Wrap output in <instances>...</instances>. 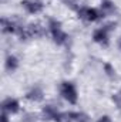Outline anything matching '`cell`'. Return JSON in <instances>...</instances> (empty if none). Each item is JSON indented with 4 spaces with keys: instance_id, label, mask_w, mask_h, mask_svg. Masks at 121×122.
Returning a JSON list of instances; mask_svg holds the SVG:
<instances>
[{
    "instance_id": "16",
    "label": "cell",
    "mask_w": 121,
    "mask_h": 122,
    "mask_svg": "<svg viewBox=\"0 0 121 122\" xmlns=\"http://www.w3.org/2000/svg\"><path fill=\"white\" fill-rule=\"evenodd\" d=\"M113 102L117 105V108H118V109H121V91L116 92V94L113 95Z\"/></svg>"
},
{
    "instance_id": "4",
    "label": "cell",
    "mask_w": 121,
    "mask_h": 122,
    "mask_svg": "<svg viewBox=\"0 0 121 122\" xmlns=\"http://www.w3.org/2000/svg\"><path fill=\"white\" fill-rule=\"evenodd\" d=\"M77 14H78V17L81 19V20H84V21H97L98 19H101V17H104L103 14H101V11H98L97 9H94V7H87V6H83V7H80L78 10H77Z\"/></svg>"
},
{
    "instance_id": "18",
    "label": "cell",
    "mask_w": 121,
    "mask_h": 122,
    "mask_svg": "<svg viewBox=\"0 0 121 122\" xmlns=\"http://www.w3.org/2000/svg\"><path fill=\"white\" fill-rule=\"evenodd\" d=\"M97 122H113V121H111V118L108 115H103V117H100L97 119Z\"/></svg>"
},
{
    "instance_id": "9",
    "label": "cell",
    "mask_w": 121,
    "mask_h": 122,
    "mask_svg": "<svg viewBox=\"0 0 121 122\" xmlns=\"http://www.w3.org/2000/svg\"><path fill=\"white\" fill-rule=\"evenodd\" d=\"M0 24H1V31L9 33V34H17L22 27V24H19L17 21H14L11 19H6V17H3L0 20Z\"/></svg>"
},
{
    "instance_id": "5",
    "label": "cell",
    "mask_w": 121,
    "mask_h": 122,
    "mask_svg": "<svg viewBox=\"0 0 121 122\" xmlns=\"http://www.w3.org/2000/svg\"><path fill=\"white\" fill-rule=\"evenodd\" d=\"M0 107H1V111H3V112H7L9 115H14V114H17V112L20 111V104H19V101H17L16 98H11V97L3 99Z\"/></svg>"
},
{
    "instance_id": "7",
    "label": "cell",
    "mask_w": 121,
    "mask_h": 122,
    "mask_svg": "<svg viewBox=\"0 0 121 122\" xmlns=\"http://www.w3.org/2000/svg\"><path fill=\"white\" fill-rule=\"evenodd\" d=\"M22 7L27 11V13H30V14H37V13H40L41 10H43V7H44V4H43V1L41 0H22Z\"/></svg>"
},
{
    "instance_id": "6",
    "label": "cell",
    "mask_w": 121,
    "mask_h": 122,
    "mask_svg": "<svg viewBox=\"0 0 121 122\" xmlns=\"http://www.w3.org/2000/svg\"><path fill=\"white\" fill-rule=\"evenodd\" d=\"M61 122H90V117L86 112H63Z\"/></svg>"
},
{
    "instance_id": "8",
    "label": "cell",
    "mask_w": 121,
    "mask_h": 122,
    "mask_svg": "<svg viewBox=\"0 0 121 122\" xmlns=\"http://www.w3.org/2000/svg\"><path fill=\"white\" fill-rule=\"evenodd\" d=\"M61 114L59 112L57 108H54L53 105H46L41 111V115H43V119L46 121H54V122H61Z\"/></svg>"
},
{
    "instance_id": "2",
    "label": "cell",
    "mask_w": 121,
    "mask_h": 122,
    "mask_svg": "<svg viewBox=\"0 0 121 122\" xmlns=\"http://www.w3.org/2000/svg\"><path fill=\"white\" fill-rule=\"evenodd\" d=\"M49 31H50L51 38H53V41H54L56 44L63 46V44L67 43L68 34L61 29V23L59 20H56V19H50V20H49Z\"/></svg>"
},
{
    "instance_id": "14",
    "label": "cell",
    "mask_w": 121,
    "mask_h": 122,
    "mask_svg": "<svg viewBox=\"0 0 121 122\" xmlns=\"http://www.w3.org/2000/svg\"><path fill=\"white\" fill-rule=\"evenodd\" d=\"M103 68H104L105 74H107L110 78H114V77H116V70H114V67H113L110 62H105V64L103 65Z\"/></svg>"
},
{
    "instance_id": "3",
    "label": "cell",
    "mask_w": 121,
    "mask_h": 122,
    "mask_svg": "<svg viewBox=\"0 0 121 122\" xmlns=\"http://www.w3.org/2000/svg\"><path fill=\"white\" fill-rule=\"evenodd\" d=\"M60 94L61 97L68 102V104H77L78 99V94H77V88L73 82L70 81H63L60 85Z\"/></svg>"
},
{
    "instance_id": "19",
    "label": "cell",
    "mask_w": 121,
    "mask_h": 122,
    "mask_svg": "<svg viewBox=\"0 0 121 122\" xmlns=\"http://www.w3.org/2000/svg\"><path fill=\"white\" fill-rule=\"evenodd\" d=\"M116 26H117L116 23H107V24L104 26V29H105L107 31H111V30H114V29H116Z\"/></svg>"
},
{
    "instance_id": "13",
    "label": "cell",
    "mask_w": 121,
    "mask_h": 122,
    "mask_svg": "<svg viewBox=\"0 0 121 122\" xmlns=\"http://www.w3.org/2000/svg\"><path fill=\"white\" fill-rule=\"evenodd\" d=\"M4 68L9 72H14L19 68V58L16 56H7V58L4 61Z\"/></svg>"
},
{
    "instance_id": "15",
    "label": "cell",
    "mask_w": 121,
    "mask_h": 122,
    "mask_svg": "<svg viewBox=\"0 0 121 122\" xmlns=\"http://www.w3.org/2000/svg\"><path fill=\"white\" fill-rule=\"evenodd\" d=\"M67 7H70V9H73V10H78L80 7H78V3H77V0H61Z\"/></svg>"
},
{
    "instance_id": "11",
    "label": "cell",
    "mask_w": 121,
    "mask_h": 122,
    "mask_svg": "<svg viewBox=\"0 0 121 122\" xmlns=\"http://www.w3.org/2000/svg\"><path fill=\"white\" fill-rule=\"evenodd\" d=\"M43 98H44V92L41 90V87H38V85L33 87L30 91L26 92V99H29L31 102H40Z\"/></svg>"
},
{
    "instance_id": "1",
    "label": "cell",
    "mask_w": 121,
    "mask_h": 122,
    "mask_svg": "<svg viewBox=\"0 0 121 122\" xmlns=\"http://www.w3.org/2000/svg\"><path fill=\"white\" fill-rule=\"evenodd\" d=\"M46 34L44 27L40 24V23H30L27 26H23L20 27V30L17 33L19 38L20 40H30V38H36V37H43Z\"/></svg>"
},
{
    "instance_id": "12",
    "label": "cell",
    "mask_w": 121,
    "mask_h": 122,
    "mask_svg": "<svg viewBox=\"0 0 121 122\" xmlns=\"http://www.w3.org/2000/svg\"><path fill=\"white\" fill-rule=\"evenodd\" d=\"M100 11L101 14L105 17L107 14H113L116 11V4L111 1V0H103L101 4H100Z\"/></svg>"
},
{
    "instance_id": "20",
    "label": "cell",
    "mask_w": 121,
    "mask_h": 122,
    "mask_svg": "<svg viewBox=\"0 0 121 122\" xmlns=\"http://www.w3.org/2000/svg\"><path fill=\"white\" fill-rule=\"evenodd\" d=\"M0 122H9V114H7V112H1V115H0Z\"/></svg>"
},
{
    "instance_id": "10",
    "label": "cell",
    "mask_w": 121,
    "mask_h": 122,
    "mask_svg": "<svg viewBox=\"0 0 121 122\" xmlns=\"http://www.w3.org/2000/svg\"><path fill=\"white\" fill-rule=\"evenodd\" d=\"M93 40L97 43V44H100V46H103V47H108V44H110V38H108V31L105 30L104 27H101V29H97V30H94L93 33Z\"/></svg>"
},
{
    "instance_id": "21",
    "label": "cell",
    "mask_w": 121,
    "mask_h": 122,
    "mask_svg": "<svg viewBox=\"0 0 121 122\" xmlns=\"http://www.w3.org/2000/svg\"><path fill=\"white\" fill-rule=\"evenodd\" d=\"M117 44H118V48L121 50V37L118 38V41H117Z\"/></svg>"
},
{
    "instance_id": "17",
    "label": "cell",
    "mask_w": 121,
    "mask_h": 122,
    "mask_svg": "<svg viewBox=\"0 0 121 122\" xmlns=\"http://www.w3.org/2000/svg\"><path fill=\"white\" fill-rule=\"evenodd\" d=\"M36 121H37L36 114H26L24 118H23V122H36Z\"/></svg>"
}]
</instances>
